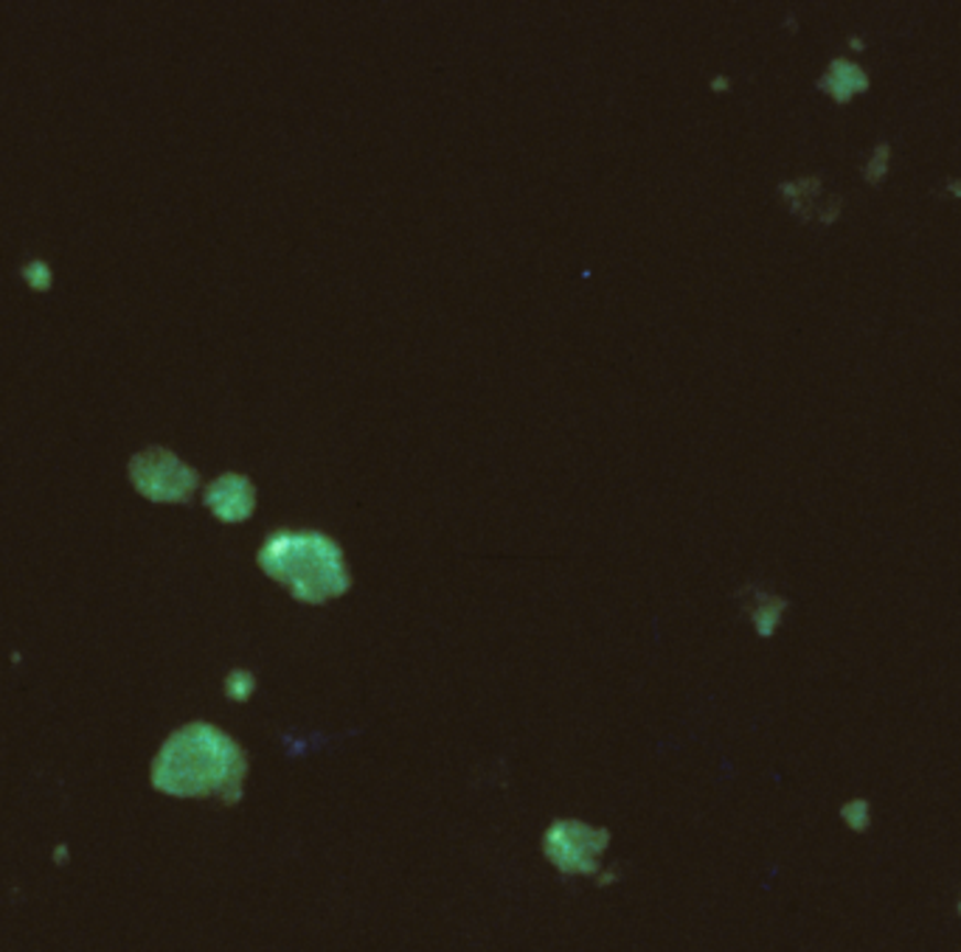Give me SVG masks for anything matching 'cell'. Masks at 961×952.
<instances>
[{"label":"cell","instance_id":"3957f363","mask_svg":"<svg viewBox=\"0 0 961 952\" xmlns=\"http://www.w3.org/2000/svg\"><path fill=\"white\" fill-rule=\"evenodd\" d=\"M613 832L605 823L587 821L580 815H557L540 832V854L551 872L562 879H593L600 877L611 859Z\"/></svg>","mask_w":961,"mask_h":952},{"label":"cell","instance_id":"52a82bcc","mask_svg":"<svg viewBox=\"0 0 961 952\" xmlns=\"http://www.w3.org/2000/svg\"><path fill=\"white\" fill-rule=\"evenodd\" d=\"M838 823L846 834L852 837H866L872 834V829L877 826V807L868 796L863 792H852V796H843L838 803Z\"/></svg>","mask_w":961,"mask_h":952},{"label":"cell","instance_id":"ba28073f","mask_svg":"<svg viewBox=\"0 0 961 952\" xmlns=\"http://www.w3.org/2000/svg\"><path fill=\"white\" fill-rule=\"evenodd\" d=\"M223 691H225V700H228V703H237V705L250 703V700L257 697V691H259L257 672H250V669H245V667L231 669V672L225 674Z\"/></svg>","mask_w":961,"mask_h":952},{"label":"cell","instance_id":"8992f818","mask_svg":"<svg viewBox=\"0 0 961 952\" xmlns=\"http://www.w3.org/2000/svg\"><path fill=\"white\" fill-rule=\"evenodd\" d=\"M743 607L751 629H754L759 641H770V638H776L781 632V624L787 618V598L781 593L754 585L745 591Z\"/></svg>","mask_w":961,"mask_h":952},{"label":"cell","instance_id":"5b68a950","mask_svg":"<svg viewBox=\"0 0 961 952\" xmlns=\"http://www.w3.org/2000/svg\"><path fill=\"white\" fill-rule=\"evenodd\" d=\"M203 500L223 523H245L257 511V486L248 475L225 473L206 486Z\"/></svg>","mask_w":961,"mask_h":952},{"label":"cell","instance_id":"277c9868","mask_svg":"<svg viewBox=\"0 0 961 952\" xmlns=\"http://www.w3.org/2000/svg\"><path fill=\"white\" fill-rule=\"evenodd\" d=\"M132 480L147 498L183 504L197 489V473L169 450H150L132 461Z\"/></svg>","mask_w":961,"mask_h":952},{"label":"cell","instance_id":"9c48e42d","mask_svg":"<svg viewBox=\"0 0 961 952\" xmlns=\"http://www.w3.org/2000/svg\"><path fill=\"white\" fill-rule=\"evenodd\" d=\"M953 913H955V919L961 921V888L955 890V897H953Z\"/></svg>","mask_w":961,"mask_h":952},{"label":"cell","instance_id":"7a4b0ae2","mask_svg":"<svg viewBox=\"0 0 961 952\" xmlns=\"http://www.w3.org/2000/svg\"><path fill=\"white\" fill-rule=\"evenodd\" d=\"M259 571L306 607H326L355 585L344 545L321 529H276L257 551Z\"/></svg>","mask_w":961,"mask_h":952},{"label":"cell","instance_id":"6da1fadb","mask_svg":"<svg viewBox=\"0 0 961 952\" xmlns=\"http://www.w3.org/2000/svg\"><path fill=\"white\" fill-rule=\"evenodd\" d=\"M250 776L248 750L237 736L212 723L183 725L163 745L155 765L161 790L181 798H214L237 803Z\"/></svg>","mask_w":961,"mask_h":952}]
</instances>
